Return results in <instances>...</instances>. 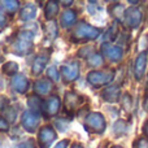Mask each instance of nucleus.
Here are the masks:
<instances>
[{
	"label": "nucleus",
	"mask_w": 148,
	"mask_h": 148,
	"mask_svg": "<svg viewBox=\"0 0 148 148\" xmlns=\"http://www.w3.org/2000/svg\"><path fill=\"white\" fill-rule=\"evenodd\" d=\"M127 1L130 3V4H133V5H134V4H138V3L140 1V0H127Z\"/></svg>",
	"instance_id": "nucleus-20"
},
{
	"label": "nucleus",
	"mask_w": 148,
	"mask_h": 148,
	"mask_svg": "<svg viewBox=\"0 0 148 148\" xmlns=\"http://www.w3.org/2000/svg\"><path fill=\"white\" fill-rule=\"evenodd\" d=\"M60 1H61L64 5H69V4H72L73 3V0H60Z\"/></svg>",
	"instance_id": "nucleus-19"
},
{
	"label": "nucleus",
	"mask_w": 148,
	"mask_h": 148,
	"mask_svg": "<svg viewBox=\"0 0 148 148\" xmlns=\"http://www.w3.org/2000/svg\"><path fill=\"white\" fill-rule=\"evenodd\" d=\"M142 21H143V13L138 7H131L125 10L123 14V22H125L126 27L130 30H135L140 26Z\"/></svg>",
	"instance_id": "nucleus-3"
},
{
	"label": "nucleus",
	"mask_w": 148,
	"mask_h": 148,
	"mask_svg": "<svg viewBox=\"0 0 148 148\" xmlns=\"http://www.w3.org/2000/svg\"><path fill=\"white\" fill-rule=\"evenodd\" d=\"M147 78H148V72H147Z\"/></svg>",
	"instance_id": "nucleus-24"
},
{
	"label": "nucleus",
	"mask_w": 148,
	"mask_h": 148,
	"mask_svg": "<svg viewBox=\"0 0 148 148\" xmlns=\"http://www.w3.org/2000/svg\"><path fill=\"white\" fill-rule=\"evenodd\" d=\"M84 126H86L87 131H90V133L103 134L105 131V127H107V122H105V118L100 113H91L86 118Z\"/></svg>",
	"instance_id": "nucleus-2"
},
{
	"label": "nucleus",
	"mask_w": 148,
	"mask_h": 148,
	"mask_svg": "<svg viewBox=\"0 0 148 148\" xmlns=\"http://www.w3.org/2000/svg\"><path fill=\"white\" fill-rule=\"evenodd\" d=\"M8 122L3 117H0V131H7L8 130Z\"/></svg>",
	"instance_id": "nucleus-15"
},
{
	"label": "nucleus",
	"mask_w": 148,
	"mask_h": 148,
	"mask_svg": "<svg viewBox=\"0 0 148 148\" xmlns=\"http://www.w3.org/2000/svg\"><path fill=\"white\" fill-rule=\"evenodd\" d=\"M56 139V133L53 131V129L49 127V126H44V127L40 129L38 134V142L40 148H47L49 147L53 140Z\"/></svg>",
	"instance_id": "nucleus-4"
},
{
	"label": "nucleus",
	"mask_w": 148,
	"mask_h": 148,
	"mask_svg": "<svg viewBox=\"0 0 148 148\" xmlns=\"http://www.w3.org/2000/svg\"><path fill=\"white\" fill-rule=\"evenodd\" d=\"M146 90H147V94H148V82H147V86H146Z\"/></svg>",
	"instance_id": "nucleus-23"
},
{
	"label": "nucleus",
	"mask_w": 148,
	"mask_h": 148,
	"mask_svg": "<svg viewBox=\"0 0 148 148\" xmlns=\"http://www.w3.org/2000/svg\"><path fill=\"white\" fill-rule=\"evenodd\" d=\"M3 5H4L5 8H9V10H16V8H17V1L16 0H1Z\"/></svg>",
	"instance_id": "nucleus-14"
},
{
	"label": "nucleus",
	"mask_w": 148,
	"mask_h": 148,
	"mask_svg": "<svg viewBox=\"0 0 148 148\" xmlns=\"http://www.w3.org/2000/svg\"><path fill=\"white\" fill-rule=\"evenodd\" d=\"M43 82L44 81H40V82H38V83H36L35 90H36V92H38V94H47V92H48V90H49V84H44Z\"/></svg>",
	"instance_id": "nucleus-13"
},
{
	"label": "nucleus",
	"mask_w": 148,
	"mask_h": 148,
	"mask_svg": "<svg viewBox=\"0 0 148 148\" xmlns=\"http://www.w3.org/2000/svg\"><path fill=\"white\" fill-rule=\"evenodd\" d=\"M147 21H148V16H147Z\"/></svg>",
	"instance_id": "nucleus-25"
},
{
	"label": "nucleus",
	"mask_w": 148,
	"mask_h": 148,
	"mask_svg": "<svg viewBox=\"0 0 148 148\" xmlns=\"http://www.w3.org/2000/svg\"><path fill=\"white\" fill-rule=\"evenodd\" d=\"M120 96H121L120 86H117V84L109 87V88H107L104 92H103V97L109 103H117L118 99H120Z\"/></svg>",
	"instance_id": "nucleus-7"
},
{
	"label": "nucleus",
	"mask_w": 148,
	"mask_h": 148,
	"mask_svg": "<svg viewBox=\"0 0 148 148\" xmlns=\"http://www.w3.org/2000/svg\"><path fill=\"white\" fill-rule=\"evenodd\" d=\"M72 148H83V147L79 146V144H74V146H72Z\"/></svg>",
	"instance_id": "nucleus-21"
},
{
	"label": "nucleus",
	"mask_w": 148,
	"mask_h": 148,
	"mask_svg": "<svg viewBox=\"0 0 148 148\" xmlns=\"http://www.w3.org/2000/svg\"><path fill=\"white\" fill-rule=\"evenodd\" d=\"M112 148H122V147H121V146H113Z\"/></svg>",
	"instance_id": "nucleus-22"
},
{
	"label": "nucleus",
	"mask_w": 148,
	"mask_h": 148,
	"mask_svg": "<svg viewBox=\"0 0 148 148\" xmlns=\"http://www.w3.org/2000/svg\"><path fill=\"white\" fill-rule=\"evenodd\" d=\"M59 108H60V100L53 96L47 101L46 107H44V110H46L47 116H55L59 112Z\"/></svg>",
	"instance_id": "nucleus-8"
},
{
	"label": "nucleus",
	"mask_w": 148,
	"mask_h": 148,
	"mask_svg": "<svg viewBox=\"0 0 148 148\" xmlns=\"http://www.w3.org/2000/svg\"><path fill=\"white\" fill-rule=\"evenodd\" d=\"M104 49V53L110 61L113 62H118L122 60L123 57V49L118 46H112V44H104L103 47Z\"/></svg>",
	"instance_id": "nucleus-5"
},
{
	"label": "nucleus",
	"mask_w": 148,
	"mask_h": 148,
	"mask_svg": "<svg viewBox=\"0 0 148 148\" xmlns=\"http://www.w3.org/2000/svg\"><path fill=\"white\" fill-rule=\"evenodd\" d=\"M142 133H143V136L148 139V120L144 121L143 123V127H142Z\"/></svg>",
	"instance_id": "nucleus-16"
},
{
	"label": "nucleus",
	"mask_w": 148,
	"mask_h": 148,
	"mask_svg": "<svg viewBox=\"0 0 148 148\" xmlns=\"http://www.w3.org/2000/svg\"><path fill=\"white\" fill-rule=\"evenodd\" d=\"M108 1H110V0H108ZM112 1H113V0H112Z\"/></svg>",
	"instance_id": "nucleus-26"
},
{
	"label": "nucleus",
	"mask_w": 148,
	"mask_h": 148,
	"mask_svg": "<svg viewBox=\"0 0 148 148\" xmlns=\"http://www.w3.org/2000/svg\"><path fill=\"white\" fill-rule=\"evenodd\" d=\"M81 101H82V99L78 96V95L73 94V92H68L66 94V107H68V109H74L75 107H78Z\"/></svg>",
	"instance_id": "nucleus-9"
},
{
	"label": "nucleus",
	"mask_w": 148,
	"mask_h": 148,
	"mask_svg": "<svg viewBox=\"0 0 148 148\" xmlns=\"http://www.w3.org/2000/svg\"><path fill=\"white\" fill-rule=\"evenodd\" d=\"M147 65H148V49H143L136 55L133 65L134 78L138 82H142L147 75Z\"/></svg>",
	"instance_id": "nucleus-1"
},
{
	"label": "nucleus",
	"mask_w": 148,
	"mask_h": 148,
	"mask_svg": "<svg viewBox=\"0 0 148 148\" xmlns=\"http://www.w3.org/2000/svg\"><path fill=\"white\" fill-rule=\"evenodd\" d=\"M121 105H122L123 110L126 112H130L131 108H133V97H131L130 94H123L122 97H121Z\"/></svg>",
	"instance_id": "nucleus-11"
},
{
	"label": "nucleus",
	"mask_w": 148,
	"mask_h": 148,
	"mask_svg": "<svg viewBox=\"0 0 148 148\" xmlns=\"http://www.w3.org/2000/svg\"><path fill=\"white\" fill-rule=\"evenodd\" d=\"M68 143H69L68 140H62L61 143H59L55 148H66V147H68Z\"/></svg>",
	"instance_id": "nucleus-17"
},
{
	"label": "nucleus",
	"mask_w": 148,
	"mask_h": 148,
	"mask_svg": "<svg viewBox=\"0 0 148 148\" xmlns=\"http://www.w3.org/2000/svg\"><path fill=\"white\" fill-rule=\"evenodd\" d=\"M38 123H39L38 116H36L34 112L23 113V116H22V125H23V127H25L27 131H30V133L35 131L36 127H38Z\"/></svg>",
	"instance_id": "nucleus-6"
},
{
	"label": "nucleus",
	"mask_w": 148,
	"mask_h": 148,
	"mask_svg": "<svg viewBox=\"0 0 148 148\" xmlns=\"http://www.w3.org/2000/svg\"><path fill=\"white\" fill-rule=\"evenodd\" d=\"M127 133V123L123 120H118L114 123V134L117 136H122Z\"/></svg>",
	"instance_id": "nucleus-10"
},
{
	"label": "nucleus",
	"mask_w": 148,
	"mask_h": 148,
	"mask_svg": "<svg viewBox=\"0 0 148 148\" xmlns=\"http://www.w3.org/2000/svg\"><path fill=\"white\" fill-rule=\"evenodd\" d=\"M143 108L146 109V112H148V94L146 95V97L143 100Z\"/></svg>",
	"instance_id": "nucleus-18"
},
{
	"label": "nucleus",
	"mask_w": 148,
	"mask_h": 148,
	"mask_svg": "<svg viewBox=\"0 0 148 148\" xmlns=\"http://www.w3.org/2000/svg\"><path fill=\"white\" fill-rule=\"evenodd\" d=\"M134 147L135 148H148V139L144 138V136H139L135 140V143H134Z\"/></svg>",
	"instance_id": "nucleus-12"
}]
</instances>
